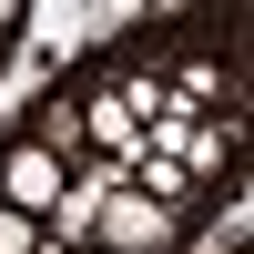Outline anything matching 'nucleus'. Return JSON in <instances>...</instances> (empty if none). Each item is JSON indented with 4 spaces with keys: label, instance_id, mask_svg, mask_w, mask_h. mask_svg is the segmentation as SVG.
Segmentation results:
<instances>
[{
    "label": "nucleus",
    "instance_id": "f257e3e1",
    "mask_svg": "<svg viewBox=\"0 0 254 254\" xmlns=\"http://www.w3.org/2000/svg\"><path fill=\"white\" fill-rule=\"evenodd\" d=\"M92 244H102V254H173V244H183V214H163V203L102 183V203H92Z\"/></svg>",
    "mask_w": 254,
    "mask_h": 254
},
{
    "label": "nucleus",
    "instance_id": "f03ea898",
    "mask_svg": "<svg viewBox=\"0 0 254 254\" xmlns=\"http://www.w3.org/2000/svg\"><path fill=\"white\" fill-rule=\"evenodd\" d=\"M61 193H71V163H61V153H41V142L20 132L10 153H0V203H10V214H31V224H41V214H51Z\"/></svg>",
    "mask_w": 254,
    "mask_h": 254
},
{
    "label": "nucleus",
    "instance_id": "7ed1b4c3",
    "mask_svg": "<svg viewBox=\"0 0 254 254\" xmlns=\"http://www.w3.org/2000/svg\"><path fill=\"white\" fill-rule=\"evenodd\" d=\"M0 254H41V224L10 214V203H0Z\"/></svg>",
    "mask_w": 254,
    "mask_h": 254
},
{
    "label": "nucleus",
    "instance_id": "20e7f679",
    "mask_svg": "<svg viewBox=\"0 0 254 254\" xmlns=\"http://www.w3.org/2000/svg\"><path fill=\"white\" fill-rule=\"evenodd\" d=\"M10 31H20V10H10V0H0V51H10Z\"/></svg>",
    "mask_w": 254,
    "mask_h": 254
}]
</instances>
